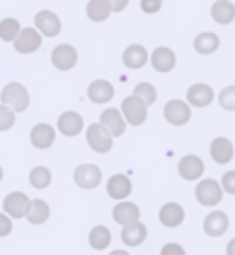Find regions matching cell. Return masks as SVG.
Masks as SVG:
<instances>
[{"mask_svg": "<svg viewBox=\"0 0 235 255\" xmlns=\"http://www.w3.org/2000/svg\"><path fill=\"white\" fill-rule=\"evenodd\" d=\"M85 138H87L89 148H91L93 152H97V154H107L109 150L114 148V138L109 136V134L105 132V128H101L99 124H91V126L87 128Z\"/></svg>", "mask_w": 235, "mask_h": 255, "instance_id": "obj_4", "label": "cell"}, {"mask_svg": "<svg viewBox=\"0 0 235 255\" xmlns=\"http://www.w3.org/2000/svg\"><path fill=\"white\" fill-rule=\"evenodd\" d=\"M29 140H31V146L37 148V150L52 148L54 142H56V130H54V126H50V124H37V126H33V128H31Z\"/></svg>", "mask_w": 235, "mask_h": 255, "instance_id": "obj_13", "label": "cell"}, {"mask_svg": "<svg viewBox=\"0 0 235 255\" xmlns=\"http://www.w3.org/2000/svg\"><path fill=\"white\" fill-rule=\"evenodd\" d=\"M105 189H107V196L112 200L124 202V200H128V196L132 194V181H130L128 175L116 173V175H112V177L107 179Z\"/></svg>", "mask_w": 235, "mask_h": 255, "instance_id": "obj_11", "label": "cell"}, {"mask_svg": "<svg viewBox=\"0 0 235 255\" xmlns=\"http://www.w3.org/2000/svg\"><path fill=\"white\" fill-rule=\"evenodd\" d=\"M103 179L101 169L93 163H85V165H78L74 169V183L81 187V189H95L99 187Z\"/></svg>", "mask_w": 235, "mask_h": 255, "instance_id": "obj_7", "label": "cell"}, {"mask_svg": "<svg viewBox=\"0 0 235 255\" xmlns=\"http://www.w3.org/2000/svg\"><path fill=\"white\" fill-rule=\"evenodd\" d=\"M194 196H196L198 204L213 208V206L221 204V200H223V189H221V185H219L217 179H200V181L196 183Z\"/></svg>", "mask_w": 235, "mask_h": 255, "instance_id": "obj_3", "label": "cell"}, {"mask_svg": "<svg viewBox=\"0 0 235 255\" xmlns=\"http://www.w3.org/2000/svg\"><path fill=\"white\" fill-rule=\"evenodd\" d=\"M112 14V6L107 0H89L87 2V17L95 23H103Z\"/></svg>", "mask_w": 235, "mask_h": 255, "instance_id": "obj_28", "label": "cell"}, {"mask_svg": "<svg viewBox=\"0 0 235 255\" xmlns=\"http://www.w3.org/2000/svg\"><path fill=\"white\" fill-rule=\"evenodd\" d=\"M19 31H21V25L17 19H2L0 21V39L2 41H14V37L19 35Z\"/></svg>", "mask_w": 235, "mask_h": 255, "instance_id": "obj_32", "label": "cell"}, {"mask_svg": "<svg viewBox=\"0 0 235 255\" xmlns=\"http://www.w3.org/2000/svg\"><path fill=\"white\" fill-rule=\"evenodd\" d=\"M149 60H151V64H153V68H155L157 72H161V74L171 72V70L176 68V62H178L176 52L171 50V47H165V45L153 50V54L149 56Z\"/></svg>", "mask_w": 235, "mask_h": 255, "instance_id": "obj_19", "label": "cell"}, {"mask_svg": "<svg viewBox=\"0 0 235 255\" xmlns=\"http://www.w3.org/2000/svg\"><path fill=\"white\" fill-rule=\"evenodd\" d=\"M202 231H205L209 237L219 239L223 237L229 231V216L221 210H213L205 216V222H202Z\"/></svg>", "mask_w": 235, "mask_h": 255, "instance_id": "obj_15", "label": "cell"}, {"mask_svg": "<svg viewBox=\"0 0 235 255\" xmlns=\"http://www.w3.org/2000/svg\"><path fill=\"white\" fill-rule=\"evenodd\" d=\"M101 128H105V132L112 136V138H118L126 132V122H124L120 109L116 107H107L103 114L99 116V122H97Z\"/></svg>", "mask_w": 235, "mask_h": 255, "instance_id": "obj_12", "label": "cell"}, {"mask_svg": "<svg viewBox=\"0 0 235 255\" xmlns=\"http://www.w3.org/2000/svg\"><path fill=\"white\" fill-rule=\"evenodd\" d=\"M29 183L31 187H35V189H45V187H50L52 183V171L48 167H33L29 171Z\"/></svg>", "mask_w": 235, "mask_h": 255, "instance_id": "obj_30", "label": "cell"}, {"mask_svg": "<svg viewBox=\"0 0 235 255\" xmlns=\"http://www.w3.org/2000/svg\"><path fill=\"white\" fill-rule=\"evenodd\" d=\"M120 114L124 118V122H126V126H143L149 118V107L145 103H140L134 95H130V97H126L122 101L120 105Z\"/></svg>", "mask_w": 235, "mask_h": 255, "instance_id": "obj_2", "label": "cell"}, {"mask_svg": "<svg viewBox=\"0 0 235 255\" xmlns=\"http://www.w3.org/2000/svg\"><path fill=\"white\" fill-rule=\"evenodd\" d=\"M89 245L95 251H105L109 245H112V231H109L105 225H97L89 231Z\"/></svg>", "mask_w": 235, "mask_h": 255, "instance_id": "obj_26", "label": "cell"}, {"mask_svg": "<svg viewBox=\"0 0 235 255\" xmlns=\"http://www.w3.org/2000/svg\"><path fill=\"white\" fill-rule=\"evenodd\" d=\"M107 2H109V6H112V12H122L128 6L130 0H107Z\"/></svg>", "mask_w": 235, "mask_h": 255, "instance_id": "obj_39", "label": "cell"}, {"mask_svg": "<svg viewBox=\"0 0 235 255\" xmlns=\"http://www.w3.org/2000/svg\"><path fill=\"white\" fill-rule=\"evenodd\" d=\"M163 6V0H140V10L147 14H155L159 12Z\"/></svg>", "mask_w": 235, "mask_h": 255, "instance_id": "obj_36", "label": "cell"}, {"mask_svg": "<svg viewBox=\"0 0 235 255\" xmlns=\"http://www.w3.org/2000/svg\"><path fill=\"white\" fill-rule=\"evenodd\" d=\"M211 17L215 23L221 25H229L235 19V4L229 2V0H217L211 8Z\"/></svg>", "mask_w": 235, "mask_h": 255, "instance_id": "obj_27", "label": "cell"}, {"mask_svg": "<svg viewBox=\"0 0 235 255\" xmlns=\"http://www.w3.org/2000/svg\"><path fill=\"white\" fill-rule=\"evenodd\" d=\"M56 128H58L60 134L72 138V136H78L83 132L85 122H83V116L78 114V111H64V114H60Z\"/></svg>", "mask_w": 235, "mask_h": 255, "instance_id": "obj_16", "label": "cell"}, {"mask_svg": "<svg viewBox=\"0 0 235 255\" xmlns=\"http://www.w3.org/2000/svg\"><path fill=\"white\" fill-rule=\"evenodd\" d=\"M0 101H2V105H6L14 116L23 114L29 107V91L21 83H8V85H4L2 93H0Z\"/></svg>", "mask_w": 235, "mask_h": 255, "instance_id": "obj_1", "label": "cell"}, {"mask_svg": "<svg viewBox=\"0 0 235 255\" xmlns=\"http://www.w3.org/2000/svg\"><path fill=\"white\" fill-rule=\"evenodd\" d=\"M219 103H221V107L227 111H235V87L233 85L225 87L221 93H219Z\"/></svg>", "mask_w": 235, "mask_h": 255, "instance_id": "obj_33", "label": "cell"}, {"mask_svg": "<svg viewBox=\"0 0 235 255\" xmlns=\"http://www.w3.org/2000/svg\"><path fill=\"white\" fill-rule=\"evenodd\" d=\"M163 116L171 126H186L192 118V109L182 99H171L163 107Z\"/></svg>", "mask_w": 235, "mask_h": 255, "instance_id": "obj_8", "label": "cell"}, {"mask_svg": "<svg viewBox=\"0 0 235 255\" xmlns=\"http://www.w3.org/2000/svg\"><path fill=\"white\" fill-rule=\"evenodd\" d=\"M221 189H223V194H231L235 196V171H227L223 175V179H221Z\"/></svg>", "mask_w": 235, "mask_h": 255, "instance_id": "obj_35", "label": "cell"}, {"mask_svg": "<svg viewBox=\"0 0 235 255\" xmlns=\"http://www.w3.org/2000/svg\"><path fill=\"white\" fill-rule=\"evenodd\" d=\"M78 62V52L70 43H60L52 50V64L58 70H72Z\"/></svg>", "mask_w": 235, "mask_h": 255, "instance_id": "obj_14", "label": "cell"}, {"mask_svg": "<svg viewBox=\"0 0 235 255\" xmlns=\"http://www.w3.org/2000/svg\"><path fill=\"white\" fill-rule=\"evenodd\" d=\"M116 95V89L109 81H103V78H97V81H93L87 89V97L89 101L93 103H109L114 99Z\"/></svg>", "mask_w": 235, "mask_h": 255, "instance_id": "obj_24", "label": "cell"}, {"mask_svg": "<svg viewBox=\"0 0 235 255\" xmlns=\"http://www.w3.org/2000/svg\"><path fill=\"white\" fill-rule=\"evenodd\" d=\"M147 237H149V231H147V227L140 220L132 222V225L122 227V233H120L122 243L126 247H140L147 241Z\"/></svg>", "mask_w": 235, "mask_h": 255, "instance_id": "obj_21", "label": "cell"}, {"mask_svg": "<svg viewBox=\"0 0 235 255\" xmlns=\"http://www.w3.org/2000/svg\"><path fill=\"white\" fill-rule=\"evenodd\" d=\"M107 255H130L126 249H114L112 253H107Z\"/></svg>", "mask_w": 235, "mask_h": 255, "instance_id": "obj_41", "label": "cell"}, {"mask_svg": "<svg viewBox=\"0 0 235 255\" xmlns=\"http://www.w3.org/2000/svg\"><path fill=\"white\" fill-rule=\"evenodd\" d=\"M215 101V91L211 85L196 83L188 89L186 93V103L190 107H209Z\"/></svg>", "mask_w": 235, "mask_h": 255, "instance_id": "obj_17", "label": "cell"}, {"mask_svg": "<svg viewBox=\"0 0 235 255\" xmlns=\"http://www.w3.org/2000/svg\"><path fill=\"white\" fill-rule=\"evenodd\" d=\"M112 218L118 222L120 227H126V225H132V222L140 220V208L134 204V202H118L112 210Z\"/></svg>", "mask_w": 235, "mask_h": 255, "instance_id": "obj_22", "label": "cell"}, {"mask_svg": "<svg viewBox=\"0 0 235 255\" xmlns=\"http://www.w3.org/2000/svg\"><path fill=\"white\" fill-rule=\"evenodd\" d=\"M132 95H134V97H136L140 103H145L147 107L157 101V89H155L151 83H140V85H136Z\"/></svg>", "mask_w": 235, "mask_h": 255, "instance_id": "obj_31", "label": "cell"}, {"mask_svg": "<svg viewBox=\"0 0 235 255\" xmlns=\"http://www.w3.org/2000/svg\"><path fill=\"white\" fill-rule=\"evenodd\" d=\"M227 255H235V239H231L227 243Z\"/></svg>", "mask_w": 235, "mask_h": 255, "instance_id": "obj_40", "label": "cell"}, {"mask_svg": "<svg viewBox=\"0 0 235 255\" xmlns=\"http://www.w3.org/2000/svg\"><path fill=\"white\" fill-rule=\"evenodd\" d=\"M159 255H186V249L180 243H165Z\"/></svg>", "mask_w": 235, "mask_h": 255, "instance_id": "obj_37", "label": "cell"}, {"mask_svg": "<svg viewBox=\"0 0 235 255\" xmlns=\"http://www.w3.org/2000/svg\"><path fill=\"white\" fill-rule=\"evenodd\" d=\"M50 212H52L50 210V204L45 202V200H31L25 218L31 222V225H43V222H48Z\"/></svg>", "mask_w": 235, "mask_h": 255, "instance_id": "obj_25", "label": "cell"}, {"mask_svg": "<svg viewBox=\"0 0 235 255\" xmlns=\"http://www.w3.org/2000/svg\"><path fill=\"white\" fill-rule=\"evenodd\" d=\"M219 45H221V39H219V35L211 33V31H207V33H200L196 35L194 39V50L198 54H215L219 50Z\"/></svg>", "mask_w": 235, "mask_h": 255, "instance_id": "obj_29", "label": "cell"}, {"mask_svg": "<svg viewBox=\"0 0 235 255\" xmlns=\"http://www.w3.org/2000/svg\"><path fill=\"white\" fill-rule=\"evenodd\" d=\"M235 156V148L233 142L225 136H219L211 142V158L217 165H229Z\"/></svg>", "mask_w": 235, "mask_h": 255, "instance_id": "obj_20", "label": "cell"}, {"mask_svg": "<svg viewBox=\"0 0 235 255\" xmlns=\"http://www.w3.org/2000/svg\"><path fill=\"white\" fill-rule=\"evenodd\" d=\"M186 220V210L178 202H167L159 208V222L167 229H176Z\"/></svg>", "mask_w": 235, "mask_h": 255, "instance_id": "obj_18", "label": "cell"}, {"mask_svg": "<svg viewBox=\"0 0 235 255\" xmlns=\"http://www.w3.org/2000/svg\"><path fill=\"white\" fill-rule=\"evenodd\" d=\"M205 161L198 154H186L178 163V173L184 181H200L205 175Z\"/></svg>", "mask_w": 235, "mask_h": 255, "instance_id": "obj_6", "label": "cell"}, {"mask_svg": "<svg viewBox=\"0 0 235 255\" xmlns=\"http://www.w3.org/2000/svg\"><path fill=\"white\" fill-rule=\"evenodd\" d=\"M12 233V220L4 214V212H0V237H8Z\"/></svg>", "mask_w": 235, "mask_h": 255, "instance_id": "obj_38", "label": "cell"}, {"mask_svg": "<svg viewBox=\"0 0 235 255\" xmlns=\"http://www.w3.org/2000/svg\"><path fill=\"white\" fill-rule=\"evenodd\" d=\"M41 37H56L62 31V21L54 10H39L35 14V27Z\"/></svg>", "mask_w": 235, "mask_h": 255, "instance_id": "obj_10", "label": "cell"}, {"mask_svg": "<svg viewBox=\"0 0 235 255\" xmlns=\"http://www.w3.org/2000/svg\"><path fill=\"white\" fill-rule=\"evenodd\" d=\"M14 124H17V116H14L6 105L0 103V132L10 130V128H12Z\"/></svg>", "mask_w": 235, "mask_h": 255, "instance_id": "obj_34", "label": "cell"}, {"mask_svg": "<svg viewBox=\"0 0 235 255\" xmlns=\"http://www.w3.org/2000/svg\"><path fill=\"white\" fill-rule=\"evenodd\" d=\"M2 179H4V169L0 167V181H2Z\"/></svg>", "mask_w": 235, "mask_h": 255, "instance_id": "obj_42", "label": "cell"}, {"mask_svg": "<svg viewBox=\"0 0 235 255\" xmlns=\"http://www.w3.org/2000/svg\"><path fill=\"white\" fill-rule=\"evenodd\" d=\"M122 62H124V66L130 68V70H140V68H143L145 64L149 62L147 47L140 45V43L128 45L126 50H124V54H122Z\"/></svg>", "mask_w": 235, "mask_h": 255, "instance_id": "obj_23", "label": "cell"}, {"mask_svg": "<svg viewBox=\"0 0 235 255\" xmlns=\"http://www.w3.org/2000/svg\"><path fill=\"white\" fill-rule=\"evenodd\" d=\"M41 41L43 37L39 35V31L33 29V27H25L19 31V35L14 37V52L19 54H33L41 47Z\"/></svg>", "mask_w": 235, "mask_h": 255, "instance_id": "obj_9", "label": "cell"}, {"mask_svg": "<svg viewBox=\"0 0 235 255\" xmlns=\"http://www.w3.org/2000/svg\"><path fill=\"white\" fill-rule=\"evenodd\" d=\"M29 202H31V198L25 194V191H10V194L2 200V212L10 220L25 218L27 208H29Z\"/></svg>", "mask_w": 235, "mask_h": 255, "instance_id": "obj_5", "label": "cell"}]
</instances>
